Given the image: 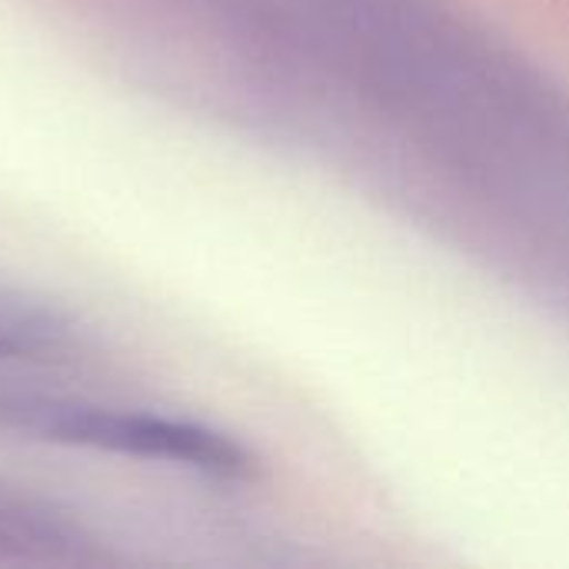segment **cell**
I'll use <instances>...</instances> for the list:
<instances>
[{"mask_svg":"<svg viewBox=\"0 0 569 569\" xmlns=\"http://www.w3.org/2000/svg\"><path fill=\"white\" fill-rule=\"evenodd\" d=\"M70 347V327L43 303L0 287V360H53Z\"/></svg>","mask_w":569,"mask_h":569,"instance_id":"3","label":"cell"},{"mask_svg":"<svg viewBox=\"0 0 569 569\" xmlns=\"http://www.w3.org/2000/svg\"><path fill=\"white\" fill-rule=\"evenodd\" d=\"M10 413L20 430L63 447L187 467L210 477H243L250 467V457L230 437L150 410L83 400H20Z\"/></svg>","mask_w":569,"mask_h":569,"instance_id":"1","label":"cell"},{"mask_svg":"<svg viewBox=\"0 0 569 569\" xmlns=\"http://www.w3.org/2000/svg\"><path fill=\"white\" fill-rule=\"evenodd\" d=\"M83 530L50 503L0 483V560L77 563L87 557Z\"/></svg>","mask_w":569,"mask_h":569,"instance_id":"2","label":"cell"}]
</instances>
